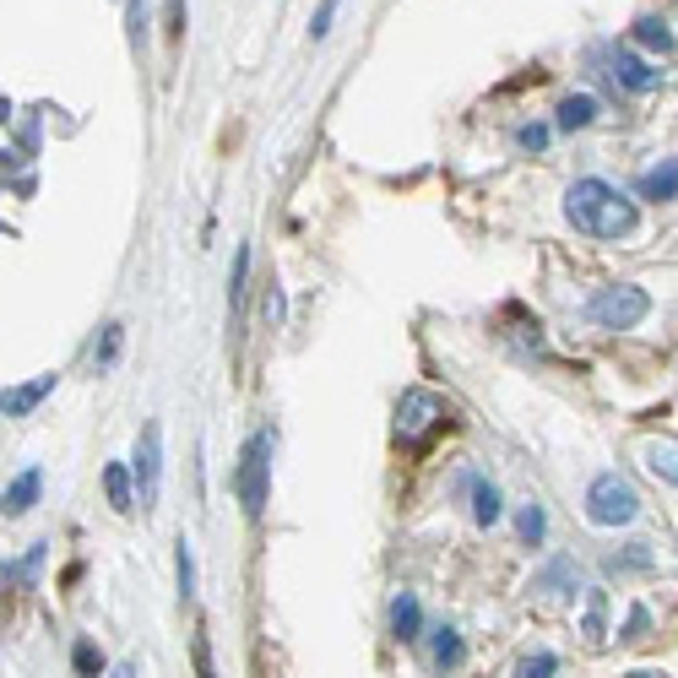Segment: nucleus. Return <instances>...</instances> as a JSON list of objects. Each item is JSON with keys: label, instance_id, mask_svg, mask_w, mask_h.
Returning <instances> with one entry per match:
<instances>
[{"label": "nucleus", "instance_id": "nucleus-1", "mask_svg": "<svg viewBox=\"0 0 678 678\" xmlns=\"http://www.w3.org/2000/svg\"><path fill=\"white\" fill-rule=\"evenodd\" d=\"M564 218L586 239H624V234H635V201L619 185H608V179H575L564 190Z\"/></svg>", "mask_w": 678, "mask_h": 678}, {"label": "nucleus", "instance_id": "nucleus-2", "mask_svg": "<svg viewBox=\"0 0 678 678\" xmlns=\"http://www.w3.org/2000/svg\"><path fill=\"white\" fill-rule=\"evenodd\" d=\"M586 315H592V326H603V331H630V326H641V320L652 315V293H646L641 282H613V288H597V293H592Z\"/></svg>", "mask_w": 678, "mask_h": 678}, {"label": "nucleus", "instance_id": "nucleus-3", "mask_svg": "<svg viewBox=\"0 0 678 678\" xmlns=\"http://www.w3.org/2000/svg\"><path fill=\"white\" fill-rule=\"evenodd\" d=\"M234 489H239V505L250 522L267 516V494H271V434H250L245 451H239V472H234Z\"/></svg>", "mask_w": 678, "mask_h": 678}, {"label": "nucleus", "instance_id": "nucleus-4", "mask_svg": "<svg viewBox=\"0 0 678 678\" xmlns=\"http://www.w3.org/2000/svg\"><path fill=\"white\" fill-rule=\"evenodd\" d=\"M586 516H592L597 527H630V522L641 516L635 483L619 478V472H597V478L586 483Z\"/></svg>", "mask_w": 678, "mask_h": 678}, {"label": "nucleus", "instance_id": "nucleus-5", "mask_svg": "<svg viewBox=\"0 0 678 678\" xmlns=\"http://www.w3.org/2000/svg\"><path fill=\"white\" fill-rule=\"evenodd\" d=\"M445 423H451V407H445V397H434V391H423V386L402 391V402H397V440H402L407 451H423V445H429V434H434V429H445Z\"/></svg>", "mask_w": 678, "mask_h": 678}, {"label": "nucleus", "instance_id": "nucleus-6", "mask_svg": "<svg viewBox=\"0 0 678 678\" xmlns=\"http://www.w3.org/2000/svg\"><path fill=\"white\" fill-rule=\"evenodd\" d=\"M131 472H136V500H141V511H152V505H157V489H163V429H157V423H141Z\"/></svg>", "mask_w": 678, "mask_h": 678}, {"label": "nucleus", "instance_id": "nucleus-7", "mask_svg": "<svg viewBox=\"0 0 678 678\" xmlns=\"http://www.w3.org/2000/svg\"><path fill=\"white\" fill-rule=\"evenodd\" d=\"M608 77L624 87V93H652L663 82V71L652 60H641L635 49H608Z\"/></svg>", "mask_w": 678, "mask_h": 678}, {"label": "nucleus", "instance_id": "nucleus-8", "mask_svg": "<svg viewBox=\"0 0 678 678\" xmlns=\"http://www.w3.org/2000/svg\"><path fill=\"white\" fill-rule=\"evenodd\" d=\"M55 381H60V375H38V381H22V386H11V391L0 397V412H5V418H27L33 407L55 391Z\"/></svg>", "mask_w": 678, "mask_h": 678}, {"label": "nucleus", "instance_id": "nucleus-9", "mask_svg": "<svg viewBox=\"0 0 678 678\" xmlns=\"http://www.w3.org/2000/svg\"><path fill=\"white\" fill-rule=\"evenodd\" d=\"M38 489H44V472L38 467H27V472H16L11 483H5V516H27L33 505H38Z\"/></svg>", "mask_w": 678, "mask_h": 678}, {"label": "nucleus", "instance_id": "nucleus-10", "mask_svg": "<svg viewBox=\"0 0 678 678\" xmlns=\"http://www.w3.org/2000/svg\"><path fill=\"white\" fill-rule=\"evenodd\" d=\"M418 630H423V603H418L412 592H397V597H391V635H397L402 646H412Z\"/></svg>", "mask_w": 678, "mask_h": 678}, {"label": "nucleus", "instance_id": "nucleus-11", "mask_svg": "<svg viewBox=\"0 0 678 678\" xmlns=\"http://www.w3.org/2000/svg\"><path fill=\"white\" fill-rule=\"evenodd\" d=\"M131 478H136V472L126 467V461H109V467H104V489H109V505H115L120 516H131V511H136Z\"/></svg>", "mask_w": 678, "mask_h": 678}, {"label": "nucleus", "instance_id": "nucleus-12", "mask_svg": "<svg viewBox=\"0 0 678 678\" xmlns=\"http://www.w3.org/2000/svg\"><path fill=\"white\" fill-rule=\"evenodd\" d=\"M635 190H641V201H674L678 196V163H657V168H646Z\"/></svg>", "mask_w": 678, "mask_h": 678}, {"label": "nucleus", "instance_id": "nucleus-13", "mask_svg": "<svg viewBox=\"0 0 678 678\" xmlns=\"http://www.w3.org/2000/svg\"><path fill=\"white\" fill-rule=\"evenodd\" d=\"M245 282H250V250L239 245V250H234V277H229V309H234V331L245 326V293H250Z\"/></svg>", "mask_w": 678, "mask_h": 678}, {"label": "nucleus", "instance_id": "nucleus-14", "mask_svg": "<svg viewBox=\"0 0 678 678\" xmlns=\"http://www.w3.org/2000/svg\"><path fill=\"white\" fill-rule=\"evenodd\" d=\"M592 120H597V98L592 93H570L559 104V131H586Z\"/></svg>", "mask_w": 678, "mask_h": 678}, {"label": "nucleus", "instance_id": "nucleus-15", "mask_svg": "<svg viewBox=\"0 0 678 678\" xmlns=\"http://www.w3.org/2000/svg\"><path fill=\"white\" fill-rule=\"evenodd\" d=\"M500 516H505L500 489H494V483H483V478H472V522H478V527H494Z\"/></svg>", "mask_w": 678, "mask_h": 678}, {"label": "nucleus", "instance_id": "nucleus-16", "mask_svg": "<svg viewBox=\"0 0 678 678\" xmlns=\"http://www.w3.org/2000/svg\"><path fill=\"white\" fill-rule=\"evenodd\" d=\"M646 467H652L663 483L678 489V440H652V445H646Z\"/></svg>", "mask_w": 678, "mask_h": 678}, {"label": "nucleus", "instance_id": "nucleus-17", "mask_svg": "<svg viewBox=\"0 0 678 678\" xmlns=\"http://www.w3.org/2000/svg\"><path fill=\"white\" fill-rule=\"evenodd\" d=\"M120 348H126V331H120V326H104V337L93 342V370H98V375L115 370V364H120Z\"/></svg>", "mask_w": 678, "mask_h": 678}, {"label": "nucleus", "instance_id": "nucleus-18", "mask_svg": "<svg viewBox=\"0 0 678 678\" xmlns=\"http://www.w3.org/2000/svg\"><path fill=\"white\" fill-rule=\"evenodd\" d=\"M71 668H77V678H98V674H104V652L82 635V641L71 646Z\"/></svg>", "mask_w": 678, "mask_h": 678}, {"label": "nucleus", "instance_id": "nucleus-19", "mask_svg": "<svg viewBox=\"0 0 678 678\" xmlns=\"http://www.w3.org/2000/svg\"><path fill=\"white\" fill-rule=\"evenodd\" d=\"M635 44H646V49H674V33H668L663 16H641V22H635Z\"/></svg>", "mask_w": 678, "mask_h": 678}, {"label": "nucleus", "instance_id": "nucleus-20", "mask_svg": "<svg viewBox=\"0 0 678 678\" xmlns=\"http://www.w3.org/2000/svg\"><path fill=\"white\" fill-rule=\"evenodd\" d=\"M461 657H467L461 635H456V630H440V635H434V668H456Z\"/></svg>", "mask_w": 678, "mask_h": 678}, {"label": "nucleus", "instance_id": "nucleus-21", "mask_svg": "<svg viewBox=\"0 0 678 678\" xmlns=\"http://www.w3.org/2000/svg\"><path fill=\"white\" fill-rule=\"evenodd\" d=\"M516 533H522V542H533V548H538L542 533H548V516H542V505H522V511H516Z\"/></svg>", "mask_w": 678, "mask_h": 678}, {"label": "nucleus", "instance_id": "nucleus-22", "mask_svg": "<svg viewBox=\"0 0 678 678\" xmlns=\"http://www.w3.org/2000/svg\"><path fill=\"white\" fill-rule=\"evenodd\" d=\"M44 564V542H33L16 564H5V586H22V581H33V570Z\"/></svg>", "mask_w": 678, "mask_h": 678}, {"label": "nucleus", "instance_id": "nucleus-23", "mask_svg": "<svg viewBox=\"0 0 678 678\" xmlns=\"http://www.w3.org/2000/svg\"><path fill=\"white\" fill-rule=\"evenodd\" d=\"M553 674H559V657H553V652H533V657L516 663L511 678H553Z\"/></svg>", "mask_w": 678, "mask_h": 678}, {"label": "nucleus", "instance_id": "nucleus-24", "mask_svg": "<svg viewBox=\"0 0 678 678\" xmlns=\"http://www.w3.org/2000/svg\"><path fill=\"white\" fill-rule=\"evenodd\" d=\"M174 570H179V597H190L196 592V553H190L185 538H179V553H174Z\"/></svg>", "mask_w": 678, "mask_h": 678}, {"label": "nucleus", "instance_id": "nucleus-25", "mask_svg": "<svg viewBox=\"0 0 678 678\" xmlns=\"http://www.w3.org/2000/svg\"><path fill=\"white\" fill-rule=\"evenodd\" d=\"M337 5H342V0H320V5H315V16H309V38H315V44L331 33V22H337Z\"/></svg>", "mask_w": 678, "mask_h": 678}, {"label": "nucleus", "instance_id": "nucleus-26", "mask_svg": "<svg viewBox=\"0 0 678 678\" xmlns=\"http://www.w3.org/2000/svg\"><path fill=\"white\" fill-rule=\"evenodd\" d=\"M581 630H586V641H592V646H603V641H608V635H603V592L592 597V608H586V619H581Z\"/></svg>", "mask_w": 678, "mask_h": 678}, {"label": "nucleus", "instance_id": "nucleus-27", "mask_svg": "<svg viewBox=\"0 0 678 678\" xmlns=\"http://www.w3.org/2000/svg\"><path fill=\"white\" fill-rule=\"evenodd\" d=\"M190 663H196V678H218V668H212V646H207V635H196V641H190Z\"/></svg>", "mask_w": 678, "mask_h": 678}, {"label": "nucleus", "instance_id": "nucleus-28", "mask_svg": "<svg viewBox=\"0 0 678 678\" xmlns=\"http://www.w3.org/2000/svg\"><path fill=\"white\" fill-rule=\"evenodd\" d=\"M516 147H522V152H542V147H548V126H538V120L522 126V131H516Z\"/></svg>", "mask_w": 678, "mask_h": 678}, {"label": "nucleus", "instance_id": "nucleus-29", "mask_svg": "<svg viewBox=\"0 0 678 678\" xmlns=\"http://www.w3.org/2000/svg\"><path fill=\"white\" fill-rule=\"evenodd\" d=\"M641 630H646V608H635V613H630V624H624V635H619V641H641Z\"/></svg>", "mask_w": 678, "mask_h": 678}, {"label": "nucleus", "instance_id": "nucleus-30", "mask_svg": "<svg viewBox=\"0 0 678 678\" xmlns=\"http://www.w3.org/2000/svg\"><path fill=\"white\" fill-rule=\"evenodd\" d=\"M185 27V0H168V38H179Z\"/></svg>", "mask_w": 678, "mask_h": 678}, {"label": "nucleus", "instance_id": "nucleus-31", "mask_svg": "<svg viewBox=\"0 0 678 678\" xmlns=\"http://www.w3.org/2000/svg\"><path fill=\"white\" fill-rule=\"evenodd\" d=\"M261 309H267V320H271V326L282 320V293H277V282L267 288V304H261Z\"/></svg>", "mask_w": 678, "mask_h": 678}, {"label": "nucleus", "instance_id": "nucleus-32", "mask_svg": "<svg viewBox=\"0 0 678 678\" xmlns=\"http://www.w3.org/2000/svg\"><path fill=\"white\" fill-rule=\"evenodd\" d=\"M141 27H147V5L131 0V44H141Z\"/></svg>", "mask_w": 678, "mask_h": 678}, {"label": "nucleus", "instance_id": "nucleus-33", "mask_svg": "<svg viewBox=\"0 0 678 678\" xmlns=\"http://www.w3.org/2000/svg\"><path fill=\"white\" fill-rule=\"evenodd\" d=\"M109 678H141V668H136V663H115V668H109Z\"/></svg>", "mask_w": 678, "mask_h": 678}, {"label": "nucleus", "instance_id": "nucleus-34", "mask_svg": "<svg viewBox=\"0 0 678 678\" xmlns=\"http://www.w3.org/2000/svg\"><path fill=\"white\" fill-rule=\"evenodd\" d=\"M624 678H663V674H652V668H635V674H624Z\"/></svg>", "mask_w": 678, "mask_h": 678}]
</instances>
